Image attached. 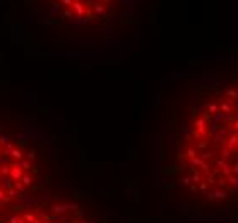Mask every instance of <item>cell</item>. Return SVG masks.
<instances>
[{
	"label": "cell",
	"mask_w": 238,
	"mask_h": 223,
	"mask_svg": "<svg viewBox=\"0 0 238 223\" xmlns=\"http://www.w3.org/2000/svg\"><path fill=\"white\" fill-rule=\"evenodd\" d=\"M53 187V156L40 129L0 111V215Z\"/></svg>",
	"instance_id": "obj_3"
},
{
	"label": "cell",
	"mask_w": 238,
	"mask_h": 223,
	"mask_svg": "<svg viewBox=\"0 0 238 223\" xmlns=\"http://www.w3.org/2000/svg\"><path fill=\"white\" fill-rule=\"evenodd\" d=\"M158 187L190 218H238V65L201 70L164 101Z\"/></svg>",
	"instance_id": "obj_1"
},
{
	"label": "cell",
	"mask_w": 238,
	"mask_h": 223,
	"mask_svg": "<svg viewBox=\"0 0 238 223\" xmlns=\"http://www.w3.org/2000/svg\"><path fill=\"white\" fill-rule=\"evenodd\" d=\"M0 223H110L89 196L50 187L0 215Z\"/></svg>",
	"instance_id": "obj_4"
},
{
	"label": "cell",
	"mask_w": 238,
	"mask_h": 223,
	"mask_svg": "<svg viewBox=\"0 0 238 223\" xmlns=\"http://www.w3.org/2000/svg\"><path fill=\"white\" fill-rule=\"evenodd\" d=\"M43 40L72 45L116 41L135 26L141 0H21Z\"/></svg>",
	"instance_id": "obj_2"
}]
</instances>
